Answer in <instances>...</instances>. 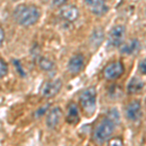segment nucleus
Wrapping results in <instances>:
<instances>
[{"instance_id":"obj_6","label":"nucleus","mask_w":146,"mask_h":146,"mask_svg":"<svg viewBox=\"0 0 146 146\" xmlns=\"http://www.w3.org/2000/svg\"><path fill=\"white\" fill-rule=\"evenodd\" d=\"M124 73V66L120 62L108 64L104 69V77L107 80H115Z\"/></svg>"},{"instance_id":"obj_13","label":"nucleus","mask_w":146,"mask_h":146,"mask_svg":"<svg viewBox=\"0 0 146 146\" xmlns=\"http://www.w3.org/2000/svg\"><path fill=\"white\" fill-rule=\"evenodd\" d=\"M143 88H144V82L137 77H133L129 82L128 86H127V91L129 95H135V94H138L142 91Z\"/></svg>"},{"instance_id":"obj_12","label":"nucleus","mask_w":146,"mask_h":146,"mask_svg":"<svg viewBox=\"0 0 146 146\" xmlns=\"http://www.w3.org/2000/svg\"><path fill=\"white\" fill-rule=\"evenodd\" d=\"M84 65V58L82 55H75L70 58L69 62H68L67 68L70 72L73 74H76L81 71L82 67Z\"/></svg>"},{"instance_id":"obj_5","label":"nucleus","mask_w":146,"mask_h":146,"mask_svg":"<svg viewBox=\"0 0 146 146\" xmlns=\"http://www.w3.org/2000/svg\"><path fill=\"white\" fill-rule=\"evenodd\" d=\"M62 87V82L60 79H56L53 80V81L46 82L41 89V94L44 98H53V96H55L56 95H58L60 93Z\"/></svg>"},{"instance_id":"obj_23","label":"nucleus","mask_w":146,"mask_h":146,"mask_svg":"<svg viewBox=\"0 0 146 146\" xmlns=\"http://www.w3.org/2000/svg\"><path fill=\"white\" fill-rule=\"evenodd\" d=\"M0 33H1V39H0V43H3L4 41V37H5V35H4V30L3 28H0Z\"/></svg>"},{"instance_id":"obj_16","label":"nucleus","mask_w":146,"mask_h":146,"mask_svg":"<svg viewBox=\"0 0 146 146\" xmlns=\"http://www.w3.org/2000/svg\"><path fill=\"white\" fill-rule=\"evenodd\" d=\"M103 39V31L101 28H96L95 31L93 32L91 37V43L92 44H95V47L96 46H100L101 41Z\"/></svg>"},{"instance_id":"obj_1","label":"nucleus","mask_w":146,"mask_h":146,"mask_svg":"<svg viewBox=\"0 0 146 146\" xmlns=\"http://www.w3.org/2000/svg\"><path fill=\"white\" fill-rule=\"evenodd\" d=\"M119 123V114L116 109H112L108 113L107 117L102 119L93 133V139L98 144L108 140L115 131L116 125Z\"/></svg>"},{"instance_id":"obj_4","label":"nucleus","mask_w":146,"mask_h":146,"mask_svg":"<svg viewBox=\"0 0 146 146\" xmlns=\"http://www.w3.org/2000/svg\"><path fill=\"white\" fill-rule=\"evenodd\" d=\"M125 32L126 28L122 25H114L108 35V42L113 47H118L123 43V40L125 37Z\"/></svg>"},{"instance_id":"obj_15","label":"nucleus","mask_w":146,"mask_h":146,"mask_svg":"<svg viewBox=\"0 0 146 146\" xmlns=\"http://www.w3.org/2000/svg\"><path fill=\"white\" fill-rule=\"evenodd\" d=\"M38 64L41 69L45 70V71H49V70H52L55 66L54 62H52L50 58H45V56H41L38 60Z\"/></svg>"},{"instance_id":"obj_11","label":"nucleus","mask_w":146,"mask_h":146,"mask_svg":"<svg viewBox=\"0 0 146 146\" xmlns=\"http://www.w3.org/2000/svg\"><path fill=\"white\" fill-rule=\"evenodd\" d=\"M65 121L70 125H76L79 123V121H80L79 110L75 103H70V104L68 105Z\"/></svg>"},{"instance_id":"obj_8","label":"nucleus","mask_w":146,"mask_h":146,"mask_svg":"<svg viewBox=\"0 0 146 146\" xmlns=\"http://www.w3.org/2000/svg\"><path fill=\"white\" fill-rule=\"evenodd\" d=\"M126 116L131 121H137L141 116V103L138 100H135L128 104L126 108Z\"/></svg>"},{"instance_id":"obj_2","label":"nucleus","mask_w":146,"mask_h":146,"mask_svg":"<svg viewBox=\"0 0 146 146\" xmlns=\"http://www.w3.org/2000/svg\"><path fill=\"white\" fill-rule=\"evenodd\" d=\"M40 11L35 5H19L14 11V19L19 25L29 27L37 23Z\"/></svg>"},{"instance_id":"obj_3","label":"nucleus","mask_w":146,"mask_h":146,"mask_svg":"<svg viewBox=\"0 0 146 146\" xmlns=\"http://www.w3.org/2000/svg\"><path fill=\"white\" fill-rule=\"evenodd\" d=\"M80 104L87 115H93L96 107V91L94 87L85 89L80 95Z\"/></svg>"},{"instance_id":"obj_7","label":"nucleus","mask_w":146,"mask_h":146,"mask_svg":"<svg viewBox=\"0 0 146 146\" xmlns=\"http://www.w3.org/2000/svg\"><path fill=\"white\" fill-rule=\"evenodd\" d=\"M85 3L89 10L96 16H102L108 11L105 0H85Z\"/></svg>"},{"instance_id":"obj_18","label":"nucleus","mask_w":146,"mask_h":146,"mask_svg":"<svg viewBox=\"0 0 146 146\" xmlns=\"http://www.w3.org/2000/svg\"><path fill=\"white\" fill-rule=\"evenodd\" d=\"M107 146H123V141L120 137H115L109 140Z\"/></svg>"},{"instance_id":"obj_22","label":"nucleus","mask_w":146,"mask_h":146,"mask_svg":"<svg viewBox=\"0 0 146 146\" xmlns=\"http://www.w3.org/2000/svg\"><path fill=\"white\" fill-rule=\"evenodd\" d=\"M66 1H67V0H54V1H53V5L56 6V7L62 6Z\"/></svg>"},{"instance_id":"obj_20","label":"nucleus","mask_w":146,"mask_h":146,"mask_svg":"<svg viewBox=\"0 0 146 146\" xmlns=\"http://www.w3.org/2000/svg\"><path fill=\"white\" fill-rule=\"evenodd\" d=\"M138 68H139L140 73H142V74L146 75V58H144V60H141Z\"/></svg>"},{"instance_id":"obj_9","label":"nucleus","mask_w":146,"mask_h":146,"mask_svg":"<svg viewBox=\"0 0 146 146\" xmlns=\"http://www.w3.org/2000/svg\"><path fill=\"white\" fill-rule=\"evenodd\" d=\"M60 16L67 22H75L79 16L78 8L74 5H63L60 9Z\"/></svg>"},{"instance_id":"obj_14","label":"nucleus","mask_w":146,"mask_h":146,"mask_svg":"<svg viewBox=\"0 0 146 146\" xmlns=\"http://www.w3.org/2000/svg\"><path fill=\"white\" fill-rule=\"evenodd\" d=\"M138 47H139V42H138V40L133 39V40H131L128 44H126V45L123 46V48L121 49V52L122 53L131 55V54H133L137 51Z\"/></svg>"},{"instance_id":"obj_19","label":"nucleus","mask_w":146,"mask_h":146,"mask_svg":"<svg viewBox=\"0 0 146 146\" xmlns=\"http://www.w3.org/2000/svg\"><path fill=\"white\" fill-rule=\"evenodd\" d=\"M48 107H49V104L47 103V104L45 105V106H42V107H40L37 111H35L34 113V116L35 117H40V116H42V115L44 114V113L46 112V110L48 109Z\"/></svg>"},{"instance_id":"obj_21","label":"nucleus","mask_w":146,"mask_h":146,"mask_svg":"<svg viewBox=\"0 0 146 146\" xmlns=\"http://www.w3.org/2000/svg\"><path fill=\"white\" fill-rule=\"evenodd\" d=\"M14 63H15L16 67L18 68V71L20 72V74L22 75V76H25V72H23V70L22 69V67H21L20 62H19V60H14Z\"/></svg>"},{"instance_id":"obj_24","label":"nucleus","mask_w":146,"mask_h":146,"mask_svg":"<svg viewBox=\"0 0 146 146\" xmlns=\"http://www.w3.org/2000/svg\"><path fill=\"white\" fill-rule=\"evenodd\" d=\"M14 1H20V0H14Z\"/></svg>"},{"instance_id":"obj_10","label":"nucleus","mask_w":146,"mask_h":146,"mask_svg":"<svg viewBox=\"0 0 146 146\" xmlns=\"http://www.w3.org/2000/svg\"><path fill=\"white\" fill-rule=\"evenodd\" d=\"M62 117V111L60 107H54L49 111L46 118V124L49 129H55Z\"/></svg>"},{"instance_id":"obj_17","label":"nucleus","mask_w":146,"mask_h":146,"mask_svg":"<svg viewBox=\"0 0 146 146\" xmlns=\"http://www.w3.org/2000/svg\"><path fill=\"white\" fill-rule=\"evenodd\" d=\"M7 72H8V65H7V63L1 58V60H0V75H1V78L6 76Z\"/></svg>"}]
</instances>
